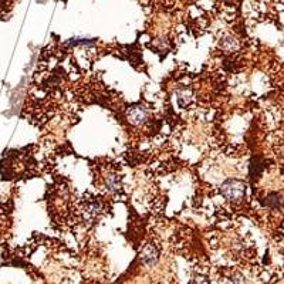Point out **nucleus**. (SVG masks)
Instances as JSON below:
<instances>
[{
  "label": "nucleus",
  "instance_id": "f257e3e1",
  "mask_svg": "<svg viewBox=\"0 0 284 284\" xmlns=\"http://www.w3.org/2000/svg\"><path fill=\"white\" fill-rule=\"evenodd\" d=\"M246 183L240 179L230 178L225 180L220 186V193L222 196L230 200V202H240L246 196Z\"/></svg>",
  "mask_w": 284,
  "mask_h": 284
},
{
  "label": "nucleus",
  "instance_id": "423d86ee",
  "mask_svg": "<svg viewBox=\"0 0 284 284\" xmlns=\"http://www.w3.org/2000/svg\"><path fill=\"white\" fill-rule=\"evenodd\" d=\"M220 49L226 53H233L239 49V41L236 40L233 36H225L220 40Z\"/></svg>",
  "mask_w": 284,
  "mask_h": 284
},
{
  "label": "nucleus",
  "instance_id": "39448f33",
  "mask_svg": "<svg viewBox=\"0 0 284 284\" xmlns=\"http://www.w3.org/2000/svg\"><path fill=\"white\" fill-rule=\"evenodd\" d=\"M192 101V91L187 87H180L176 91V102L180 108H186Z\"/></svg>",
  "mask_w": 284,
  "mask_h": 284
},
{
  "label": "nucleus",
  "instance_id": "f03ea898",
  "mask_svg": "<svg viewBox=\"0 0 284 284\" xmlns=\"http://www.w3.org/2000/svg\"><path fill=\"white\" fill-rule=\"evenodd\" d=\"M159 257H161V252H159V247L155 243H146L139 253L141 263L146 267H154L159 261Z\"/></svg>",
  "mask_w": 284,
  "mask_h": 284
},
{
  "label": "nucleus",
  "instance_id": "7ed1b4c3",
  "mask_svg": "<svg viewBox=\"0 0 284 284\" xmlns=\"http://www.w3.org/2000/svg\"><path fill=\"white\" fill-rule=\"evenodd\" d=\"M127 118H128V121L132 125L141 127V125L146 124L148 118H149V112H148V109L145 107L135 105V107H131L127 111Z\"/></svg>",
  "mask_w": 284,
  "mask_h": 284
},
{
  "label": "nucleus",
  "instance_id": "0eeeda50",
  "mask_svg": "<svg viewBox=\"0 0 284 284\" xmlns=\"http://www.w3.org/2000/svg\"><path fill=\"white\" fill-rule=\"evenodd\" d=\"M94 40H87V39H71L70 41H67V44L70 46H82V44H92Z\"/></svg>",
  "mask_w": 284,
  "mask_h": 284
},
{
  "label": "nucleus",
  "instance_id": "6e6552de",
  "mask_svg": "<svg viewBox=\"0 0 284 284\" xmlns=\"http://www.w3.org/2000/svg\"><path fill=\"white\" fill-rule=\"evenodd\" d=\"M189 284H210V283H209V280L205 276H195L189 281Z\"/></svg>",
  "mask_w": 284,
  "mask_h": 284
},
{
  "label": "nucleus",
  "instance_id": "20e7f679",
  "mask_svg": "<svg viewBox=\"0 0 284 284\" xmlns=\"http://www.w3.org/2000/svg\"><path fill=\"white\" fill-rule=\"evenodd\" d=\"M105 187L111 193H118L122 189V180L118 173H108L105 176Z\"/></svg>",
  "mask_w": 284,
  "mask_h": 284
}]
</instances>
